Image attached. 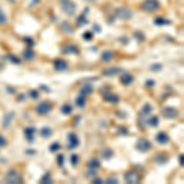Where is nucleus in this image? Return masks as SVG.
Wrapping results in <instances>:
<instances>
[{
  "instance_id": "nucleus-29",
  "label": "nucleus",
  "mask_w": 184,
  "mask_h": 184,
  "mask_svg": "<svg viewBox=\"0 0 184 184\" xmlns=\"http://www.w3.org/2000/svg\"><path fill=\"white\" fill-rule=\"evenodd\" d=\"M76 106H77V107H81V108H82V107H85V103H86V97L85 96H79V97H77L76 98Z\"/></svg>"
},
{
  "instance_id": "nucleus-2",
  "label": "nucleus",
  "mask_w": 184,
  "mask_h": 184,
  "mask_svg": "<svg viewBox=\"0 0 184 184\" xmlns=\"http://www.w3.org/2000/svg\"><path fill=\"white\" fill-rule=\"evenodd\" d=\"M135 147H136L138 151H140V152H144L145 153L149 150H151L152 145H151V141L150 140H147V139H145V138H141V139H139V140H138Z\"/></svg>"
},
{
  "instance_id": "nucleus-34",
  "label": "nucleus",
  "mask_w": 184,
  "mask_h": 184,
  "mask_svg": "<svg viewBox=\"0 0 184 184\" xmlns=\"http://www.w3.org/2000/svg\"><path fill=\"white\" fill-rule=\"evenodd\" d=\"M60 149V144L59 142H53V144L49 146V151H52V152H55V151H58Z\"/></svg>"
},
{
  "instance_id": "nucleus-38",
  "label": "nucleus",
  "mask_w": 184,
  "mask_h": 184,
  "mask_svg": "<svg viewBox=\"0 0 184 184\" xmlns=\"http://www.w3.org/2000/svg\"><path fill=\"white\" fill-rule=\"evenodd\" d=\"M77 23H79V25H81V26H82V25L87 23V20H86V17H85V16L82 15V16H81V17H79V19H77Z\"/></svg>"
},
{
  "instance_id": "nucleus-7",
  "label": "nucleus",
  "mask_w": 184,
  "mask_h": 184,
  "mask_svg": "<svg viewBox=\"0 0 184 184\" xmlns=\"http://www.w3.org/2000/svg\"><path fill=\"white\" fill-rule=\"evenodd\" d=\"M162 116L166 118V119H174V118L178 117V110L173 108V107H166L162 109Z\"/></svg>"
},
{
  "instance_id": "nucleus-26",
  "label": "nucleus",
  "mask_w": 184,
  "mask_h": 184,
  "mask_svg": "<svg viewBox=\"0 0 184 184\" xmlns=\"http://www.w3.org/2000/svg\"><path fill=\"white\" fill-rule=\"evenodd\" d=\"M39 182L42 183V184H50V183H53V179H52V175L49 174V173H46L43 175L42 178L39 179Z\"/></svg>"
},
{
  "instance_id": "nucleus-30",
  "label": "nucleus",
  "mask_w": 184,
  "mask_h": 184,
  "mask_svg": "<svg viewBox=\"0 0 184 184\" xmlns=\"http://www.w3.org/2000/svg\"><path fill=\"white\" fill-rule=\"evenodd\" d=\"M100 166H101V163L96 158H93V159H91V161L87 162V167H90V168H98Z\"/></svg>"
},
{
  "instance_id": "nucleus-3",
  "label": "nucleus",
  "mask_w": 184,
  "mask_h": 184,
  "mask_svg": "<svg viewBox=\"0 0 184 184\" xmlns=\"http://www.w3.org/2000/svg\"><path fill=\"white\" fill-rule=\"evenodd\" d=\"M116 16L118 19H122V20H132L133 19V11L129 10L128 7H118L116 10Z\"/></svg>"
},
{
  "instance_id": "nucleus-22",
  "label": "nucleus",
  "mask_w": 184,
  "mask_h": 184,
  "mask_svg": "<svg viewBox=\"0 0 184 184\" xmlns=\"http://www.w3.org/2000/svg\"><path fill=\"white\" fill-rule=\"evenodd\" d=\"M101 59L103 61H110L113 59V52L110 50H104L103 53L101 54Z\"/></svg>"
},
{
  "instance_id": "nucleus-10",
  "label": "nucleus",
  "mask_w": 184,
  "mask_h": 184,
  "mask_svg": "<svg viewBox=\"0 0 184 184\" xmlns=\"http://www.w3.org/2000/svg\"><path fill=\"white\" fill-rule=\"evenodd\" d=\"M53 66L56 71H65L69 68L68 61H65L64 59H55L54 63H53Z\"/></svg>"
},
{
  "instance_id": "nucleus-14",
  "label": "nucleus",
  "mask_w": 184,
  "mask_h": 184,
  "mask_svg": "<svg viewBox=\"0 0 184 184\" xmlns=\"http://www.w3.org/2000/svg\"><path fill=\"white\" fill-rule=\"evenodd\" d=\"M156 141L158 142V144H161V145H166V144H168L169 138L165 132H159L156 135Z\"/></svg>"
},
{
  "instance_id": "nucleus-31",
  "label": "nucleus",
  "mask_w": 184,
  "mask_h": 184,
  "mask_svg": "<svg viewBox=\"0 0 184 184\" xmlns=\"http://www.w3.org/2000/svg\"><path fill=\"white\" fill-rule=\"evenodd\" d=\"M79 155H76V153H71V157H70V162H71V165L72 166H77V163H79Z\"/></svg>"
},
{
  "instance_id": "nucleus-36",
  "label": "nucleus",
  "mask_w": 184,
  "mask_h": 184,
  "mask_svg": "<svg viewBox=\"0 0 184 184\" xmlns=\"http://www.w3.org/2000/svg\"><path fill=\"white\" fill-rule=\"evenodd\" d=\"M30 97L33 98V100H37V98L39 97L38 91H36V90H31V91H30Z\"/></svg>"
},
{
  "instance_id": "nucleus-27",
  "label": "nucleus",
  "mask_w": 184,
  "mask_h": 184,
  "mask_svg": "<svg viewBox=\"0 0 184 184\" xmlns=\"http://www.w3.org/2000/svg\"><path fill=\"white\" fill-rule=\"evenodd\" d=\"M155 23H156L157 26H166V25H169L171 21H168V20H166L163 17H156L155 19Z\"/></svg>"
},
{
  "instance_id": "nucleus-24",
  "label": "nucleus",
  "mask_w": 184,
  "mask_h": 184,
  "mask_svg": "<svg viewBox=\"0 0 184 184\" xmlns=\"http://www.w3.org/2000/svg\"><path fill=\"white\" fill-rule=\"evenodd\" d=\"M60 112L65 114V116H69V114H71V112H72V107L70 104H63L60 108Z\"/></svg>"
},
{
  "instance_id": "nucleus-9",
  "label": "nucleus",
  "mask_w": 184,
  "mask_h": 184,
  "mask_svg": "<svg viewBox=\"0 0 184 184\" xmlns=\"http://www.w3.org/2000/svg\"><path fill=\"white\" fill-rule=\"evenodd\" d=\"M124 179H125L126 183H139L141 178L136 172L130 171V172H126V173L124 174Z\"/></svg>"
},
{
  "instance_id": "nucleus-51",
  "label": "nucleus",
  "mask_w": 184,
  "mask_h": 184,
  "mask_svg": "<svg viewBox=\"0 0 184 184\" xmlns=\"http://www.w3.org/2000/svg\"><path fill=\"white\" fill-rule=\"evenodd\" d=\"M41 88H43V90H46V91H49V88L47 87L46 85H41Z\"/></svg>"
},
{
  "instance_id": "nucleus-8",
  "label": "nucleus",
  "mask_w": 184,
  "mask_h": 184,
  "mask_svg": "<svg viewBox=\"0 0 184 184\" xmlns=\"http://www.w3.org/2000/svg\"><path fill=\"white\" fill-rule=\"evenodd\" d=\"M68 140H69V145H68L69 150H74V149H76V147L80 145V139L77 138V135L75 133L69 134L68 135Z\"/></svg>"
},
{
  "instance_id": "nucleus-50",
  "label": "nucleus",
  "mask_w": 184,
  "mask_h": 184,
  "mask_svg": "<svg viewBox=\"0 0 184 184\" xmlns=\"http://www.w3.org/2000/svg\"><path fill=\"white\" fill-rule=\"evenodd\" d=\"M179 163H181V166H183V155L181 153V155H179Z\"/></svg>"
},
{
  "instance_id": "nucleus-35",
  "label": "nucleus",
  "mask_w": 184,
  "mask_h": 184,
  "mask_svg": "<svg viewBox=\"0 0 184 184\" xmlns=\"http://www.w3.org/2000/svg\"><path fill=\"white\" fill-rule=\"evenodd\" d=\"M84 39L85 41H92L93 39V33H92V32H90V31L85 32V33H84Z\"/></svg>"
},
{
  "instance_id": "nucleus-40",
  "label": "nucleus",
  "mask_w": 184,
  "mask_h": 184,
  "mask_svg": "<svg viewBox=\"0 0 184 184\" xmlns=\"http://www.w3.org/2000/svg\"><path fill=\"white\" fill-rule=\"evenodd\" d=\"M86 177H87V178H90V177H91V178H95V177H96V172H95V171H88L87 174H86Z\"/></svg>"
},
{
  "instance_id": "nucleus-52",
  "label": "nucleus",
  "mask_w": 184,
  "mask_h": 184,
  "mask_svg": "<svg viewBox=\"0 0 184 184\" xmlns=\"http://www.w3.org/2000/svg\"><path fill=\"white\" fill-rule=\"evenodd\" d=\"M85 1H88V3H95V1H97V0H85Z\"/></svg>"
},
{
  "instance_id": "nucleus-48",
  "label": "nucleus",
  "mask_w": 184,
  "mask_h": 184,
  "mask_svg": "<svg viewBox=\"0 0 184 184\" xmlns=\"http://www.w3.org/2000/svg\"><path fill=\"white\" fill-rule=\"evenodd\" d=\"M66 23H68V22H64V23H63V26H61V27L64 28V30L66 28ZM68 31H69V33H72V30H71V28H70V30H68Z\"/></svg>"
},
{
  "instance_id": "nucleus-32",
  "label": "nucleus",
  "mask_w": 184,
  "mask_h": 184,
  "mask_svg": "<svg viewBox=\"0 0 184 184\" xmlns=\"http://www.w3.org/2000/svg\"><path fill=\"white\" fill-rule=\"evenodd\" d=\"M7 59H9L11 63H14V64H16V65H19L20 63H21V60H20L19 58H16V56L14 55V54H7Z\"/></svg>"
},
{
  "instance_id": "nucleus-15",
  "label": "nucleus",
  "mask_w": 184,
  "mask_h": 184,
  "mask_svg": "<svg viewBox=\"0 0 184 184\" xmlns=\"http://www.w3.org/2000/svg\"><path fill=\"white\" fill-rule=\"evenodd\" d=\"M104 101L106 102H109V103H118L119 102V97H118V95H116V93H106L104 95Z\"/></svg>"
},
{
  "instance_id": "nucleus-49",
  "label": "nucleus",
  "mask_w": 184,
  "mask_h": 184,
  "mask_svg": "<svg viewBox=\"0 0 184 184\" xmlns=\"http://www.w3.org/2000/svg\"><path fill=\"white\" fill-rule=\"evenodd\" d=\"M26 152H27V155H35L36 151H35V150H27Z\"/></svg>"
},
{
  "instance_id": "nucleus-13",
  "label": "nucleus",
  "mask_w": 184,
  "mask_h": 184,
  "mask_svg": "<svg viewBox=\"0 0 184 184\" xmlns=\"http://www.w3.org/2000/svg\"><path fill=\"white\" fill-rule=\"evenodd\" d=\"M134 81V76L132 75V74H129V72H124V74H122L120 75V82L124 85V86H128L130 85Z\"/></svg>"
},
{
  "instance_id": "nucleus-33",
  "label": "nucleus",
  "mask_w": 184,
  "mask_h": 184,
  "mask_svg": "<svg viewBox=\"0 0 184 184\" xmlns=\"http://www.w3.org/2000/svg\"><path fill=\"white\" fill-rule=\"evenodd\" d=\"M162 69V64H159V63H155L152 65H150V70L151 71H159Z\"/></svg>"
},
{
  "instance_id": "nucleus-43",
  "label": "nucleus",
  "mask_w": 184,
  "mask_h": 184,
  "mask_svg": "<svg viewBox=\"0 0 184 184\" xmlns=\"http://www.w3.org/2000/svg\"><path fill=\"white\" fill-rule=\"evenodd\" d=\"M107 183H118V178H116V177H109L107 179Z\"/></svg>"
},
{
  "instance_id": "nucleus-12",
  "label": "nucleus",
  "mask_w": 184,
  "mask_h": 184,
  "mask_svg": "<svg viewBox=\"0 0 184 184\" xmlns=\"http://www.w3.org/2000/svg\"><path fill=\"white\" fill-rule=\"evenodd\" d=\"M23 133H25V136H26L28 142H33L35 141V133H36L35 126H27V128L23 130Z\"/></svg>"
},
{
  "instance_id": "nucleus-16",
  "label": "nucleus",
  "mask_w": 184,
  "mask_h": 184,
  "mask_svg": "<svg viewBox=\"0 0 184 184\" xmlns=\"http://www.w3.org/2000/svg\"><path fill=\"white\" fill-rule=\"evenodd\" d=\"M65 54H77L79 53V49H77L76 46H74V44H68V46H65L63 48V50H61Z\"/></svg>"
},
{
  "instance_id": "nucleus-4",
  "label": "nucleus",
  "mask_w": 184,
  "mask_h": 184,
  "mask_svg": "<svg viewBox=\"0 0 184 184\" xmlns=\"http://www.w3.org/2000/svg\"><path fill=\"white\" fill-rule=\"evenodd\" d=\"M50 109H52L50 102L43 101V102H41L39 104H37L36 112H37V114H39V116H46V114H48L49 112H50Z\"/></svg>"
},
{
  "instance_id": "nucleus-11",
  "label": "nucleus",
  "mask_w": 184,
  "mask_h": 184,
  "mask_svg": "<svg viewBox=\"0 0 184 184\" xmlns=\"http://www.w3.org/2000/svg\"><path fill=\"white\" fill-rule=\"evenodd\" d=\"M123 72V70L120 68H107L103 70V76H117V75H120Z\"/></svg>"
},
{
  "instance_id": "nucleus-1",
  "label": "nucleus",
  "mask_w": 184,
  "mask_h": 184,
  "mask_svg": "<svg viewBox=\"0 0 184 184\" xmlns=\"http://www.w3.org/2000/svg\"><path fill=\"white\" fill-rule=\"evenodd\" d=\"M60 1V7H61V10H63L65 14L66 15H75V12H76V9H77V6H76V4L72 1V0H59Z\"/></svg>"
},
{
  "instance_id": "nucleus-45",
  "label": "nucleus",
  "mask_w": 184,
  "mask_h": 184,
  "mask_svg": "<svg viewBox=\"0 0 184 184\" xmlns=\"http://www.w3.org/2000/svg\"><path fill=\"white\" fill-rule=\"evenodd\" d=\"M25 41H26V42H28V44H30V47H33V44H35L33 39H31V38H25Z\"/></svg>"
},
{
  "instance_id": "nucleus-23",
  "label": "nucleus",
  "mask_w": 184,
  "mask_h": 184,
  "mask_svg": "<svg viewBox=\"0 0 184 184\" xmlns=\"http://www.w3.org/2000/svg\"><path fill=\"white\" fill-rule=\"evenodd\" d=\"M22 56H23V59H26V60H32L35 58V52L32 50V49H26V50H23Z\"/></svg>"
},
{
  "instance_id": "nucleus-18",
  "label": "nucleus",
  "mask_w": 184,
  "mask_h": 184,
  "mask_svg": "<svg viewBox=\"0 0 184 184\" xmlns=\"http://www.w3.org/2000/svg\"><path fill=\"white\" fill-rule=\"evenodd\" d=\"M92 92H93V87H92V85H90V84L84 85L82 87H81V90H80V95L85 96V97L87 95H91Z\"/></svg>"
},
{
  "instance_id": "nucleus-17",
  "label": "nucleus",
  "mask_w": 184,
  "mask_h": 184,
  "mask_svg": "<svg viewBox=\"0 0 184 184\" xmlns=\"http://www.w3.org/2000/svg\"><path fill=\"white\" fill-rule=\"evenodd\" d=\"M167 161H168V156L163 152L157 153L156 156H155V162H156L157 165H165V163H167Z\"/></svg>"
},
{
  "instance_id": "nucleus-28",
  "label": "nucleus",
  "mask_w": 184,
  "mask_h": 184,
  "mask_svg": "<svg viewBox=\"0 0 184 184\" xmlns=\"http://www.w3.org/2000/svg\"><path fill=\"white\" fill-rule=\"evenodd\" d=\"M151 112H152V107H151L149 103H146V104H144V107L141 109V116H149Z\"/></svg>"
},
{
  "instance_id": "nucleus-20",
  "label": "nucleus",
  "mask_w": 184,
  "mask_h": 184,
  "mask_svg": "<svg viewBox=\"0 0 184 184\" xmlns=\"http://www.w3.org/2000/svg\"><path fill=\"white\" fill-rule=\"evenodd\" d=\"M101 156H102V158H104V159H109L110 157L113 156V150L109 149V147H106V149H103L101 151Z\"/></svg>"
},
{
  "instance_id": "nucleus-41",
  "label": "nucleus",
  "mask_w": 184,
  "mask_h": 184,
  "mask_svg": "<svg viewBox=\"0 0 184 184\" xmlns=\"http://www.w3.org/2000/svg\"><path fill=\"white\" fill-rule=\"evenodd\" d=\"M135 37H136L138 39H140L141 42H142V41L145 39V37H144V35H142V33H139V32H135Z\"/></svg>"
},
{
  "instance_id": "nucleus-19",
  "label": "nucleus",
  "mask_w": 184,
  "mask_h": 184,
  "mask_svg": "<svg viewBox=\"0 0 184 184\" xmlns=\"http://www.w3.org/2000/svg\"><path fill=\"white\" fill-rule=\"evenodd\" d=\"M14 117H15V113L14 112H10V113L5 114V117H4V120H3L4 128H9L10 124H11V122H12V119H14Z\"/></svg>"
},
{
  "instance_id": "nucleus-21",
  "label": "nucleus",
  "mask_w": 184,
  "mask_h": 184,
  "mask_svg": "<svg viewBox=\"0 0 184 184\" xmlns=\"http://www.w3.org/2000/svg\"><path fill=\"white\" fill-rule=\"evenodd\" d=\"M52 135H53V130L50 128H48V126H44V128L41 129V136L42 138L48 139V138H50Z\"/></svg>"
},
{
  "instance_id": "nucleus-5",
  "label": "nucleus",
  "mask_w": 184,
  "mask_h": 184,
  "mask_svg": "<svg viewBox=\"0 0 184 184\" xmlns=\"http://www.w3.org/2000/svg\"><path fill=\"white\" fill-rule=\"evenodd\" d=\"M5 181L7 183H22L23 179L15 169H11L5 174Z\"/></svg>"
},
{
  "instance_id": "nucleus-47",
  "label": "nucleus",
  "mask_w": 184,
  "mask_h": 184,
  "mask_svg": "<svg viewBox=\"0 0 184 184\" xmlns=\"http://www.w3.org/2000/svg\"><path fill=\"white\" fill-rule=\"evenodd\" d=\"M93 183H96V184H100V183H103V181H102L101 178H95V179H93Z\"/></svg>"
},
{
  "instance_id": "nucleus-6",
  "label": "nucleus",
  "mask_w": 184,
  "mask_h": 184,
  "mask_svg": "<svg viewBox=\"0 0 184 184\" xmlns=\"http://www.w3.org/2000/svg\"><path fill=\"white\" fill-rule=\"evenodd\" d=\"M142 9L147 12H153L159 9V3L157 0H145L142 3Z\"/></svg>"
},
{
  "instance_id": "nucleus-44",
  "label": "nucleus",
  "mask_w": 184,
  "mask_h": 184,
  "mask_svg": "<svg viewBox=\"0 0 184 184\" xmlns=\"http://www.w3.org/2000/svg\"><path fill=\"white\" fill-rule=\"evenodd\" d=\"M145 84H146L147 87H152V86L155 85V81H153V80H147Z\"/></svg>"
},
{
  "instance_id": "nucleus-42",
  "label": "nucleus",
  "mask_w": 184,
  "mask_h": 184,
  "mask_svg": "<svg viewBox=\"0 0 184 184\" xmlns=\"http://www.w3.org/2000/svg\"><path fill=\"white\" fill-rule=\"evenodd\" d=\"M0 146H6V139L0 135Z\"/></svg>"
},
{
  "instance_id": "nucleus-37",
  "label": "nucleus",
  "mask_w": 184,
  "mask_h": 184,
  "mask_svg": "<svg viewBox=\"0 0 184 184\" xmlns=\"http://www.w3.org/2000/svg\"><path fill=\"white\" fill-rule=\"evenodd\" d=\"M7 22V19L4 12H0V25H5Z\"/></svg>"
},
{
  "instance_id": "nucleus-25",
  "label": "nucleus",
  "mask_w": 184,
  "mask_h": 184,
  "mask_svg": "<svg viewBox=\"0 0 184 184\" xmlns=\"http://www.w3.org/2000/svg\"><path fill=\"white\" fill-rule=\"evenodd\" d=\"M147 124L151 125V126H153V128H156V126L159 124V119H158V117L153 116V117L149 118V119H147Z\"/></svg>"
},
{
  "instance_id": "nucleus-46",
  "label": "nucleus",
  "mask_w": 184,
  "mask_h": 184,
  "mask_svg": "<svg viewBox=\"0 0 184 184\" xmlns=\"http://www.w3.org/2000/svg\"><path fill=\"white\" fill-rule=\"evenodd\" d=\"M118 130H119V133H122L123 135H128V130H126L125 128H119Z\"/></svg>"
},
{
  "instance_id": "nucleus-39",
  "label": "nucleus",
  "mask_w": 184,
  "mask_h": 184,
  "mask_svg": "<svg viewBox=\"0 0 184 184\" xmlns=\"http://www.w3.org/2000/svg\"><path fill=\"white\" fill-rule=\"evenodd\" d=\"M58 165L64 166V155H59L58 156Z\"/></svg>"
}]
</instances>
